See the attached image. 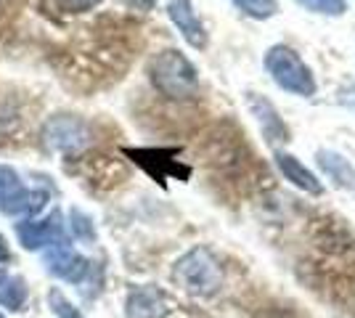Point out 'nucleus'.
Returning <instances> with one entry per match:
<instances>
[{
	"mask_svg": "<svg viewBox=\"0 0 355 318\" xmlns=\"http://www.w3.org/2000/svg\"><path fill=\"white\" fill-rule=\"evenodd\" d=\"M101 0H59V6L69 14H83V11H90L96 8Z\"/></svg>",
	"mask_w": 355,
	"mask_h": 318,
	"instance_id": "obj_18",
	"label": "nucleus"
},
{
	"mask_svg": "<svg viewBox=\"0 0 355 318\" xmlns=\"http://www.w3.org/2000/svg\"><path fill=\"white\" fill-rule=\"evenodd\" d=\"M27 303V284L19 276L0 279V305L8 310H21Z\"/></svg>",
	"mask_w": 355,
	"mask_h": 318,
	"instance_id": "obj_13",
	"label": "nucleus"
},
{
	"mask_svg": "<svg viewBox=\"0 0 355 318\" xmlns=\"http://www.w3.org/2000/svg\"><path fill=\"white\" fill-rule=\"evenodd\" d=\"M273 162H276L279 173L284 175V181H289L292 186H297L300 191L313 194V197H321V194H324V183H321V178L313 173L311 167L302 165L295 154L284 152V149H276Z\"/></svg>",
	"mask_w": 355,
	"mask_h": 318,
	"instance_id": "obj_11",
	"label": "nucleus"
},
{
	"mask_svg": "<svg viewBox=\"0 0 355 318\" xmlns=\"http://www.w3.org/2000/svg\"><path fill=\"white\" fill-rule=\"evenodd\" d=\"M228 3L254 21H268L279 14V0H228Z\"/></svg>",
	"mask_w": 355,
	"mask_h": 318,
	"instance_id": "obj_14",
	"label": "nucleus"
},
{
	"mask_svg": "<svg viewBox=\"0 0 355 318\" xmlns=\"http://www.w3.org/2000/svg\"><path fill=\"white\" fill-rule=\"evenodd\" d=\"M263 64H266L268 77L273 80V85L279 91L297 96V98H313L318 91L313 69L292 46H284V43L270 46Z\"/></svg>",
	"mask_w": 355,
	"mask_h": 318,
	"instance_id": "obj_3",
	"label": "nucleus"
},
{
	"mask_svg": "<svg viewBox=\"0 0 355 318\" xmlns=\"http://www.w3.org/2000/svg\"><path fill=\"white\" fill-rule=\"evenodd\" d=\"M69 226H72V233L77 239H83V242H96V226H93V220H90L85 212L80 210H72L69 212Z\"/></svg>",
	"mask_w": 355,
	"mask_h": 318,
	"instance_id": "obj_16",
	"label": "nucleus"
},
{
	"mask_svg": "<svg viewBox=\"0 0 355 318\" xmlns=\"http://www.w3.org/2000/svg\"><path fill=\"white\" fill-rule=\"evenodd\" d=\"M45 265L48 271L53 273L56 279H64L69 284H80L85 276H88L90 263L72 244H56V247H48L45 249Z\"/></svg>",
	"mask_w": 355,
	"mask_h": 318,
	"instance_id": "obj_9",
	"label": "nucleus"
},
{
	"mask_svg": "<svg viewBox=\"0 0 355 318\" xmlns=\"http://www.w3.org/2000/svg\"><path fill=\"white\" fill-rule=\"evenodd\" d=\"M48 305H51V310L56 313V318H85L67 297H64V292H59V289H51V292H48Z\"/></svg>",
	"mask_w": 355,
	"mask_h": 318,
	"instance_id": "obj_17",
	"label": "nucleus"
},
{
	"mask_svg": "<svg viewBox=\"0 0 355 318\" xmlns=\"http://www.w3.org/2000/svg\"><path fill=\"white\" fill-rule=\"evenodd\" d=\"M247 106H250L252 117H254V122H257V127H260V133H263L268 143H286L292 138L289 125L284 122L279 109L273 106V101H268L266 96L247 93Z\"/></svg>",
	"mask_w": 355,
	"mask_h": 318,
	"instance_id": "obj_8",
	"label": "nucleus"
},
{
	"mask_svg": "<svg viewBox=\"0 0 355 318\" xmlns=\"http://www.w3.org/2000/svg\"><path fill=\"white\" fill-rule=\"evenodd\" d=\"M340 101L355 106V80H353V82H347V88H345V91L340 93Z\"/></svg>",
	"mask_w": 355,
	"mask_h": 318,
	"instance_id": "obj_19",
	"label": "nucleus"
},
{
	"mask_svg": "<svg viewBox=\"0 0 355 318\" xmlns=\"http://www.w3.org/2000/svg\"><path fill=\"white\" fill-rule=\"evenodd\" d=\"M173 279L191 297H215L223 289V265L209 247L199 244L175 260Z\"/></svg>",
	"mask_w": 355,
	"mask_h": 318,
	"instance_id": "obj_2",
	"label": "nucleus"
},
{
	"mask_svg": "<svg viewBox=\"0 0 355 318\" xmlns=\"http://www.w3.org/2000/svg\"><path fill=\"white\" fill-rule=\"evenodd\" d=\"M48 194L45 191H30L24 188L16 170L0 165V210L8 212V215H35L37 210H43Z\"/></svg>",
	"mask_w": 355,
	"mask_h": 318,
	"instance_id": "obj_5",
	"label": "nucleus"
},
{
	"mask_svg": "<svg viewBox=\"0 0 355 318\" xmlns=\"http://www.w3.org/2000/svg\"><path fill=\"white\" fill-rule=\"evenodd\" d=\"M128 318H167L170 316V300L159 287H135L125 300Z\"/></svg>",
	"mask_w": 355,
	"mask_h": 318,
	"instance_id": "obj_10",
	"label": "nucleus"
},
{
	"mask_svg": "<svg viewBox=\"0 0 355 318\" xmlns=\"http://www.w3.org/2000/svg\"><path fill=\"white\" fill-rule=\"evenodd\" d=\"M148 80L170 101H191L199 93V72L178 48H164L148 61Z\"/></svg>",
	"mask_w": 355,
	"mask_h": 318,
	"instance_id": "obj_1",
	"label": "nucleus"
},
{
	"mask_svg": "<svg viewBox=\"0 0 355 318\" xmlns=\"http://www.w3.org/2000/svg\"><path fill=\"white\" fill-rule=\"evenodd\" d=\"M295 3L300 8H305V11L318 14V16H331V19H337V16L347 14V0H295Z\"/></svg>",
	"mask_w": 355,
	"mask_h": 318,
	"instance_id": "obj_15",
	"label": "nucleus"
},
{
	"mask_svg": "<svg viewBox=\"0 0 355 318\" xmlns=\"http://www.w3.org/2000/svg\"><path fill=\"white\" fill-rule=\"evenodd\" d=\"M318 167L326 173L329 181H334L340 188H355V167L347 157H342L340 152H331V149H321L315 154Z\"/></svg>",
	"mask_w": 355,
	"mask_h": 318,
	"instance_id": "obj_12",
	"label": "nucleus"
},
{
	"mask_svg": "<svg viewBox=\"0 0 355 318\" xmlns=\"http://www.w3.org/2000/svg\"><path fill=\"white\" fill-rule=\"evenodd\" d=\"M167 16L173 21V27L180 32V37L196 51H205L209 43L207 30H205V21L199 19L196 8H193V0H167Z\"/></svg>",
	"mask_w": 355,
	"mask_h": 318,
	"instance_id": "obj_7",
	"label": "nucleus"
},
{
	"mask_svg": "<svg viewBox=\"0 0 355 318\" xmlns=\"http://www.w3.org/2000/svg\"><path fill=\"white\" fill-rule=\"evenodd\" d=\"M16 236L24 249H48V247H56V244H69V236L64 231L61 223V212H51L43 220H24V223H16Z\"/></svg>",
	"mask_w": 355,
	"mask_h": 318,
	"instance_id": "obj_6",
	"label": "nucleus"
},
{
	"mask_svg": "<svg viewBox=\"0 0 355 318\" xmlns=\"http://www.w3.org/2000/svg\"><path fill=\"white\" fill-rule=\"evenodd\" d=\"M0 318H3V316H0Z\"/></svg>",
	"mask_w": 355,
	"mask_h": 318,
	"instance_id": "obj_21",
	"label": "nucleus"
},
{
	"mask_svg": "<svg viewBox=\"0 0 355 318\" xmlns=\"http://www.w3.org/2000/svg\"><path fill=\"white\" fill-rule=\"evenodd\" d=\"M11 258V249H8V242L0 236V263H6V260Z\"/></svg>",
	"mask_w": 355,
	"mask_h": 318,
	"instance_id": "obj_20",
	"label": "nucleus"
},
{
	"mask_svg": "<svg viewBox=\"0 0 355 318\" xmlns=\"http://www.w3.org/2000/svg\"><path fill=\"white\" fill-rule=\"evenodd\" d=\"M43 146L53 154L74 157V154L85 152L93 143V127L83 117L74 114H56L43 125Z\"/></svg>",
	"mask_w": 355,
	"mask_h": 318,
	"instance_id": "obj_4",
	"label": "nucleus"
}]
</instances>
